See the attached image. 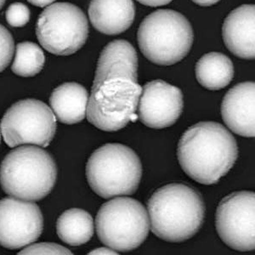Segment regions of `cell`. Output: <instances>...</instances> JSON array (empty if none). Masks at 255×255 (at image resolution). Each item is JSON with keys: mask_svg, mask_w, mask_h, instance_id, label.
I'll return each instance as SVG.
<instances>
[{"mask_svg": "<svg viewBox=\"0 0 255 255\" xmlns=\"http://www.w3.org/2000/svg\"><path fill=\"white\" fill-rule=\"evenodd\" d=\"M90 255H118V253L111 248H100L90 252Z\"/></svg>", "mask_w": 255, "mask_h": 255, "instance_id": "cb8c5ba5", "label": "cell"}, {"mask_svg": "<svg viewBox=\"0 0 255 255\" xmlns=\"http://www.w3.org/2000/svg\"><path fill=\"white\" fill-rule=\"evenodd\" d=\"M5 17L10 26L20 27L29 21L30 10L24 3H12L6 10Z\"/></svg>", "mask_w": 255, "mask_h": 255, "instance_id": "44dd1931", "label": "cell"}, {"mask_svg": "<svg viewBox=\"0 0 255 255\" xmlns=\"http://www.w3.org/2000/svg\"><path fill=\"white\" fill-rule=\"evenodd\" d=\"M29 3L38 7H45L52 3L55 0H27Z\"/></svg>", "mask_w": 255, "mask_h": 255, "instance_id": "d4e9b609", "label": "cell"}, {"mask_svg": "<svg viewBox=\"0 0 255 255\" xmlns=\"http://www.w3.org/2000/svg\"><path fill=\"white\" fill-rule=\"evenodd\" d=\"M137 1L144 5L157 7V6L166 5L170 3L172 0H137Z\"/></svg>", "mask_w": 255, "mask_h": 255, "instance_id": "603a6c76", "label": "cell"}, {"mask_svg": "<svg viewBox=\"0 0 255 255\" xmlns=\"http://www.w3.org/2000/svg\"><path fill=\"white\" fill-rule=\"evenodd\" d=\"M19 255H73V253L59 244L43 243L26 247Z\"/></svg>", "mask_w": 255, "mask_h": 255, "instance_id": "7402d4cb", "label": "cell"}, {"mask_svg": "<svg viewBox=\"0 0 255 255\" xmlns=\"http://www.w3.org/2000/svg\"><path fill=\"white\" fill-rule=\"evenodd\" d=\"M255 84L244 82L226 93L221 104L223 121L230 129L244 137H255Z\"/></svg>", "mask_w": 255, "mask_h": 255, "instance_id": "4fadbf2b", "label": "cell"}, {"mask_svg": "<svg viewBox=\"0 0 255 255\" xmlns=\"http://www.w3.org/2000/svg\"><path fill=\"white\" fill-rule=\"evenodd\" d=\"M255 7L244 4L232 10L224 21L222 29L227 49L246 60H254L255 56Z\"/></svg>", "mask_w": 255, "mask_h": 255, "instance_id": "5bb4252c", "label": "cell"}, {"mask_svg": "<svg viewBox=\"0 0 255 255\" xmlns=\"http://www.w3.org/2000/svg\"><path fill=\"white\" fill-rule=\"evenodd\" d=\"M0 142H1V134H0Z\"/></svg>", "mask_w": 255, "mask_h": 255, "instance_id": "f1b7e54d", "label": "cell"}, {"mask_svg": "<svg viewBox=\"0 0 255 255\" xmlns=\"http://www.w3.org/2000/svg\"><path fill=\"white\" fill-rule=\"evenodd\" d=\"M234 77V67L228 56L211 52L201 57L196 65L198 83L209 90H219L229 85Z\"/></svg>", "mask_w": 255, "mask_h": 255, "instance_id": "e0dca14e", "label": "cell"}, {"mask_svg": "<svg viewBox=\"0 0 255 255\" xmlns=\"http://www.w3.org/2000/svg\"><path fill=\"white\" fill-rule=\"evenodd\" d=\"M150 227L162 240L180 243L197 234L204 221L205 205L195 189L173 183L154 192L147 203Z\"/></svg>", "mask_w": 255, "mask_h": 255, "instance_id": "3957f363", "label": "cell"}, {"mask_svg": "<svg viewBox=\"0 0 255 255\" xmlns=\"http://www.w3.org/2000/svg\"><path fill=\"white\" fill-rule=\"evenodd\" d=\"M195 3L201 6H210L217 3L221 0H192Z\"/></svg>", "mask_w": 255, "mask_h": 255, "instance_id": "484cf974", "label": "cell"}, {"mask_svg": "<svg viewBox=\"0 0 255 255\" xmlns=\"http://www.w3.org/2000/svg\"><path fill=\"white\" fill-rule=\"evenodd\" d=\"M89 95L81 84L66 83L55 89L49 103L59 121L65 125L81 122L87 114Z\"/></svg>", "mask_w": 255, "mask_h": 255, "instance_id": "2e32d148", "label": "cell"}, {"mask_svg": "<svg viewBox=\"0 0 255 255\" xmlns=\"http://www.w3.org/2000/svg\"><path fill=\"white\" fill-rule=\"evenodd\" d=\"M99 239L112 250L128 252L144 243L150 231L143 204L130 197H116L104 203L96 219Z\"/></svg>", "mask_w": 255, "mask_h": 255, "instance_id": "52a82bcc", "label": "cell"}, {"mask_svg": "<svg viewBox=\"0 0 255 255\" xmlns=\"http://www.w3.org/2000/svg\"><path fill=\"white\" fill-rule=\"evenodd\" d=\"M137 70V53L128 42L115 40L105 47L88 102L87 118L91 125L114 132L130 122L142 92Z\"/></svg>", "mask_w": 255, "mask_h": 255, "instance_id": "6da1fadb", "label": "cell"}, {"mask_svg": "<svg viewBox=\"0 0 255 255\" xmlns=\"http://www.w3.org/2000/svg\"><path fill=\"white\" fill-rule=\"evenodd\" d=\"M139 119V116L136 113H132L130 115V122L135 123L137 121V119Z\"/></svg>", "mask_w": 255, "mask_h": 255, "instance_id": "4316f807", "label": "cell"}, {"mask_svg": "<svg viewBox=\"0 0 255 255\" xmlns=\"http://www.w3.org/2000/svg\"><path fill=\"white\" fill-rule=\"evenodd\" d=\"M57 168L52 157L43 149L24 145L10 151L0 168V183L10 197L38 201L55 186Z\"/></svg>", "mask_w": 255, "mask_h": 255, "instance_id": "277c9868", "label": "cell"}, {"mask_svg": "<svg viewBox=\"0 0 255 255\" xmlns=\"http://www.w3.org/2000/svg\"><path fill=\"white\" fill-rule=\"evenodd\" d=\"M4 3H5V0H0V9L3 7Z\"/></svg>", "mask_w": 255, "mask_h": 255, "instance_id": "83f0119b", "label": "cell"}, {"mask_svg": "<svg viewBox=\"0 0 255 255\" xmlns=\"http://www.w3.org/2000/svg\"><path fill=\"white\" fill-rule=\"evenodd\" d=\"M137 38L145 58L160 66H170L188 55L194 35L191 23L180 13L158 9L143 20Z\"/></svg>", "mask_w": 255, "mask_h": 255, "instance_id": "5b68a950", "label": "cell"}, {"mask_svg": "<svg viewBox=\"0 0 255 255\" xmlns=\"http://www.w3.org/2000/svg\"><path fill=\"white\" fill-rule=\"evenodd\" d=\"M139 120L151 128H164L176 123L183 108L182 91L162 80L145 84L139 101Z\"/></svg>", "mask_w": 255, "mask_h": 255, "instance_id": "7c38bea8", "label": "cell"}, {"mask_svg": "<svg viewBox=\"0 0 255 255\" xmlns=\"http://www.w3.org/2000/svg\"><path fill=\"white\" fill-rule=\"evenodd\" d=\"M44 52L32 42H23L16 46L12 72L20 77H33L44 67Z\"/></svg>", "mask_w": 255, "mask_h": 255, "instance_id": "d6986e66", "label": "cell"}, {"mask_svg": "<svg viewBox=\"0 0 255 255\" xmlns=\"http://www.w3.org/2000/svg\"><path fill=\"white\" fill-rule=\"evenodd\" d=\"M14 39L10 32L0 25V73L9 66L14 54Z\"/></svg>", "mask_w": 255, "mask_h": 255, "instance_id": "ffe728a7", "label": "cell"}, {"mask_svg": "<svg viewBox=\"0 0 255 255\" xmlns=\"http://www.w3.org/2000/svg\"><path fill=\"white\" fill-rule=\"evenodd\" d=\"M177 155L183 170L191 179L203 185H214L235 164L238 144L221 124L201 122L183 133Z\"/></svg>", "mask_w": 255, "mask_h": 255, "instance_id": "7a4b0ae2", "label": "cell"}, {"mask_svg": "<svg viewBox=\"0 0 255 255\" xmlns=\"http://www.w3.org/2000/svg\"><path fill=\"white\" fill-rule=\"evenodd\" d=\"M56 230L65 244L80 246L93 237V218L83 209H68L59 217Z\"/></svg>", "mask_w": 255, "mask_h": 255, "instance_id": "ac0fdd59", "label": "cell"}, {"mask_svg": "<svg viewBox=\"0 0 255 255\" xmlns=\"http://www.w3.org/2000/svg\"><path fill=\"white\" fill-rule=\"evenodd\" d=\"M255 194L238 191L224 197L216 211L218 234L227 246L247 252L255 248Z\"/></svg>", "mask_w": 255, "mask_h": 255, "instance_id": "30bf717a", "label": "cell"}, {"mask_svg": "<svg viewBox=\"0 0 255 255\" xmlns=\"http://www.w3.org/2000/svg\"><path fill=\"white\" fill-rule=\"evenodd\" d=\"M36 34L41 45L56 55H69L84 46L89 36L88 19L78 6L55 3L39 15Z\"/></svg>", "mask_w": 255, "mask_h": 255, "instance_id": "ba28073f", "label": "cell"}, {"mask_svg": "<svg viewBox=\"0 0 255 255\" xmlns=\"http://www.w3.org/2000/svg\"><path fill=\"white\" fill-rule=\"evenodd\" d=\"M89 16L99 32L107 35L119 34L133 24L134 3L133 0H91Z\"/></svg>", "mask_w": 255, "mask_h": 255, "instance_id": "9a60e30c", "label": "cell"}, {"mask_svg": "<svg viewBox=\"0 0 255 255\" xmlns=\"http://www.w3.org/2000/svg\"><path fill=\"white\" fill-rule=\"evenodd\" d=\"M56 120L52 110L38 100L16 102L6 112L1 132L9 147L32 144L46 147L55 136Z\"/></svg>", "mask_w": 255, "mask_h": 255, "instance_id": "9c48e42d", "label": "cell"}, {"mask_svg": "<svg viewBox=\"0 0 255 255\" xmlns=\"http://www.w3.org/2000/svg\"><path fill=\"white\" fill-rule=\"evenodd\" d=\"M142 175L138 155L126 145L109 143L94 151L86 166L90 187L103 198L132 195Z\"/></svg>", "mask_w": 255, "mask_h": 255, "instance_id": "8992f818", "label": "cell"}, {"mask_svg": "<svg viewBox=\"0 0 255 255\" xmlns=\"http://www.w3.org/2000/svg\"><path fill=\"white\" fill-rule=\"evenodd\" d=\"M43 226L37 204L13 197L0 200V245L9 250L27 246L39 238Z\"/></svg>", "mask_w": 255, "mask_h": 255, "instance_id": "8fae6325", "label": "cell"}]
</instances>
